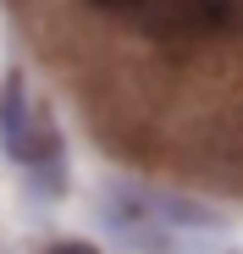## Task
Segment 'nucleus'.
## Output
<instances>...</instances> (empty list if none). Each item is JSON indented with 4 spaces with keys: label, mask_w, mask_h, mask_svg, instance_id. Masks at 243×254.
<instances>
[{
    "label": "nucleus",
    "mask_w": 243,
    "mask_h": 254,
    "mask_svg": "<svg viewBox=\"0 0 243 254\" xmlns=\"http://www.w3.org/2000/svg\"><path fill=\"white\" fill-rule=\"evenodd\" d=\"M45 254H100V249H89V243H72V238H66V243H50Z\"/></svg>",
    "instance_id": "obj_4"
},
{
    "label": "nucleus",
    "mask_w": 243,
    "mask_h": 254,
    "mask_svg": "<svg viewBox=\"0 0 243 254\" xmlns=\"http://www.w3.org/2000/svg\"><path fill=\"white\" fill-rule=\"evenodd\" d=\"M243 28V0H155L138 17V33L155 45H205V39H227Z\"/></svg>",
    "instance_id": "obj_2"
},
{
    "label": "nucleus",
    "mask_w": 243,
    "mask_h": 254,
    "mask_svg": "<svg viewBox=\"0 0 243 254\" xmlns=\"http://www.w3.org/2000/svg\"><path fill=\"white\" fill-rule=\"evenodd\" d=\"M0 149L28 172L61 166V133H56L50 111L33 105L22 72H6V83H0Z\"/></svg>",
    "instance_id": "obj_1"
},
{
    "label": "nucleus",
    "mask_w": 243,
    "mask_h": 254,
    "mask_svg": "<svg viewBox=\"0 0 243 254\" xmlns=\"http://www.w3.org/2000/svg\"><path fill=\"white\" fill-rule=\"evenodd\" d=\"M89 6H94V11H105V17H133V22H138V17L155 6V0H89Z\"/></svg>",
    "instance_id": "obj_3"
}]
</instances>
